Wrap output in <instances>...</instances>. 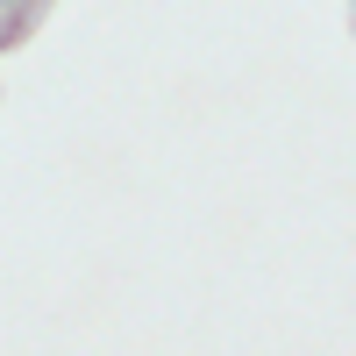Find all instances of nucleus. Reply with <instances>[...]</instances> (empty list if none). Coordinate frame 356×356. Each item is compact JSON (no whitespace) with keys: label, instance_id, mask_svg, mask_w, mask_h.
<instances>
[{"label":"nucleus","instance_id":"nucleus-1","mask_svg":"<svg viewBox=\"0 0 356 356\" xmlns=\"http://www.w3.org/2000/svg\"><path fill=\"white\" fill-rule=\"evenodd\" d=\"M22 8H29V0H0V15H22Z\"/></svg>","mask_w":356,"mask_h":356}]
</instances>
